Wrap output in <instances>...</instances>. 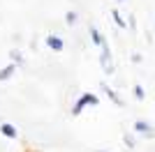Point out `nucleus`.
<instances>
[{
    "label": "nucleus",
    "instance_id": "nucleus-1",
    "mask_svg": "<svg viewBox=\"0 0 155 152\" xmlns=\"http://www.w3.org/2000/svg\"><path fill=\"white\" fill-rule=\"evenodd\" d=\"M100 65L107 74H114V60H111V51H109V44L102 46V53H100Z\"/></svg>",
    "mask_w": 155,
    "mask_h": 152
},
{
    "label": "nucleus",
    "instance_id": "nucleus-2",
    "mask_svg": "<svg viewBox=\"0 0 155 152\" xmlns=\"http://www.w3.org/2000/svg\"><path fill=\"white\" fill-rule=\"evenodd\" d=\"M86 104H91V106H97L100 101H97V97H93V95H84L81 99L77 101V104H74V108H72V113H74V115H79L81 111H84V106H86Z\"/></svg>",
    "mask_w": 155,
    "mask_h": 152
},
{
    "label": "nucleus",
    "instance_id": "nucleus-3",
    "mask_svg": "<svg viewBox=\"0 0 155 152\" xmlns=\"http://www.w3.org/2000/svg\"><path fill=\"white\" fill-rule=\"evenodd\" d=\"M134 131L141 134V136H146V138H153V134H155L153 127H150L146 120H137V122H134Z\"/></svg>",
    "mask_w": 155,
    "mask_h": 152
},
{
    "label": "nucleus",
    "instance_id": "nucleus-4",
    "mask_svg": "<svg viewBox=\"0 0 155 152\" xmlns=\"http://www.w3.org/2000/svg\"><path fill=\"white\" fill-rule=\"evenodd\" d=\"M46 46H49L51 51H63L65 49V42L58 37V35H49V37H46Z\"/></svg>",
    "mask_w": 155,
    "mask_h": 152
},
{
    "label": "nucleus",
    "instance_id": "nucleus-5",
    "mask_svg": "<svg viewBox=\"0 0 155 152\" xmlns=\"http://www.w3.org/2000/svg\"><path fill=\"white\" fill-rule=\"evenodd\" d=\"M102 90H104V92H107V95L111 97V101H114V104H118V106H123V99H120V97H118L116 92H114V90H111L109 85H107V83H102Z\"/></svg>",
    "mask_w": 155,
    "mask_h": 152
},
{
    "label": "nucleus",
    "instance_id": "nucleus-6",
    "mask_svg": "<svg viewBox=\"0 0 155 152\" xmlns=\"http://www.w3.org/2000/svg\"><path fill=\"white\" fill-rule=\"evenodd\" d=\"M91 37H93V42H95L97 46H104V44H107V39H104L102 35L97 32V28H95V25H91Z\"/></svg>",
    "mask_w": 155,
    "mask_h": 152
},
{
    "label": "nucleus",
    "instance_id": "nucleus-7",
    "mask_svg": "<svg viewBox=\"0 0 155 152\" xmlns=\"http://www.w3.org/2000/svg\"><path fill=\"white\" fill-rule=\"evenodd\" d=\"M0 131L5 134V136H9V138H16V129H14L12 125H7V122H5L2 127H0Z\"/></svg>",
    "mask_w": 155,
    "mask_h": 152
},
{
    "label": "nucleus",
    "instance_id": "nucleus-8",
    "mask_svg": "<svg viewBox=\"0 0 155 152\" xmlns=\"http://www.w3.org/2000/svg\"><path fill=\"white\" fill-rule=\"evenodd\" d=\"M12 74H14V65H7V67H2V69H0V81L9 78Z\"/></svg>",
    "mask_w": 155,
    "mask_h": 152
},
{
    "label": "nucleus",
    "instance_id": "nucleus-9",
    "mask_svg": "<svg viewBox=\"0 0 155 152\" xmlns=\"http://www.w3.org/2000/svg\"><path fill=\"white\" fill-rule=\"evenodd\" d=\"M111 16H114V23H116V25H120V28H125V19H123V16H120V14H118V12H111Z\"/></svg>",
    "mask_w": 155,
    "mask_h": 152
},
{
    "label": "nucleus",
    "instance_id": "nucleus-10",
    "mask_svg": "<svg viewBox=\"0 0 155 152\" xmlns=\"http://www.w3.org/2000/svg\"><path fill=\"white\" fill-rule=\"evenodd\" d=\"M134 97H137V99H143V97H146V95H143V88H141V85H134Z\"/></svg>",
    "mask_w": 155,
    "mask_h": 152
},
{
    "label": "nucleus",
    "instance_id": "nucleus-11",
    "mask_svg": "<svg viewBox=\"0 0 155 152\" xmlns=\"http://www.w3.org/2000/svg\"><path fill=\"white\" fill-rule=\"evenodd\" d=\"M67 23H77V12H70V14H67Z\"/></svg>",
    "mask_w": 155,
    "mask_h": 152
},
{
    "label": "nucleus",
    "instance_id": "nucleus-12",
    "mask_svg": "<svg viewBox=\"0 0 155 152\" xmlns=\"http://www.w3.org/2000/svg\"><path fill=\"white\" fill-rule=\"evenodd\" d=\"M125 143H127V147H134V138L130 134H125Z\"/></svg>",
    "mask_w": 155,
    "mask_h": 152
},
{
    "label": "nucleus",
    "instance_id": "nucleus-13",
    "mask_svg": "<svg viewBox=\"0 0 155 152\" xmlns=\"http://www.w3.org/2000/svg\"><path fill=\"white\" fill-rule=\"evenodd\" d=\"M97 152H104V150H97Z\"/></svg>",
    "mask_w": 155,
    "mask_h": 152
},
{
    "label": "nucleus",
    "instance_id": "nucleus-14",
    "mask_svg": "<svg viewBox=\"0 0 155 152\" xmlns=\"http://www.w3.org/2000/svg\"><path fill=\"white\" fill-rule=\"evenodd\" d=\"M118 2H123V0H118Z\"/></svg>",
    "mask_w": 155,
    "mask_h": 152
}]
</instances>
